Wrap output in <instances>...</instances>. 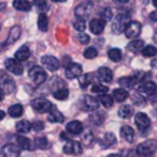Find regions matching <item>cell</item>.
<instances>
[{"instance_id":"obj_1","label":"cell","mask_w":157,"mask_h":157,"mask_svg":"<svg viewBox=\"0 0 157 157\" xmlns=\"http://www.w3.org/2000/svg\"><path fill=\"white\" fill-rule=\"evenodd\" d=\"M0 87L3 88V91L6 94H14L15 92V81L13 80V77L7 73L6 71H0Z\"/></svg>"},{"instance_id":"obj_2","label":"cell","mask_w":157,"mask_h":157,"mask_svg":"<svg viewBox=\"0 0 157 157\" xmlns=\"http://www.w3.org/2000/svg\"><path fill=\"white\" fill-rule=\"evenodd\" d=\"M131 21V17L130 14L127 13H120L114 17V21H113V25H112V29H113L114 33H121L124 32L125 26L127 24Z\"/></svg>"},{"instance_id":"obj_3","label":"cell","mask_w":157,"mask_h":157,"mask_svg":"<svg viewBox=\"0 0 157 157\" xmlns=\"http://www.w3.org/2000/svg\"><path fill=\"white\" fill-rule=\"evenodd\" d=\"M4 66H6V69H7V72H10V73L15 75V76H21V75L24 73V66H22L21 61L17 59L15 57L6 59Z\"/></svg>"},{"instance_id":"obj_4","label":"cell","mask_w":157,"mask_h":157,"mask_svg":"<svg viewBox=\"0 0 157 157\" xmlns=\"http://www.w3.org/2000/svg\"><path fill=\"white\" fill-rule=\"evenodd\" d=\"M98 106H99V99L94 98L92 95H84L80 99V108L84 112H92L97 110Z\"/></svg>"},{"instance_id":"obj_5","label":"cell","mask_w":157,"mask_h":157,"mask_svg":"<svg viewBox=\"0 0 157 157\" xmlns=\"http://www.w3.org/2000/svg\"><path fill=\"white\" fill-rule=\"evenodd\" d=\"M30 105H32L33 110L39 112V113H47V112H50L54 108V105L50 101L44 99V98H36V99H33L30 102Z\"/></svg>"},{"instance_id":"obj_6","label":"cell","mask_w":157,"mask_h":157,"mask_svg":"<svg viewBox=\"0 0 157 157\" xmlns=\"http://www.w3.org/2000/svg\"><path fill=\"white\" fill-rule=\"evenodd\" d=\"M29 77L32 78V81L36 84V86H39V84H43L44 81L47 80V73L41 66L36 65V66H33V68H30Z\"/></svg>"},{"instance_id":"obj_7","label":"cell","mask_w":157,"mask_h":157,"mask_svg":"<svg viewBox=\"0 0 157 157\" xmlns=\"http://www.w3.org/2000/svg\"><path fill=\"white\" fill-rule=\"evenodd\" d=\"M135 124H136V128L139 130L141 134H146L147 130L150 128V119L147 117V114L145 113H136L135 114Z\"/></svg>"},{"instance_id":"obj_8","label":"cell","mask_w":157,"mask_h":157,"mask_svg":"<svg viewBox=\"0 0 157 157\" xmlns=\"http://www.w3.org/2000/svg\"><path fill=\"white\" fill-rule=\"evenodd\" d=\"M156 149H157V142L150 139V141H146L139 145L136 152H138L139 156H152L156 152Z\"/></svg>"},{"instance_id":"obj_9","label":"cell","mask_w":157,"mask_h":157,"mask_svg":"<svg viewBox=\"0 0 157 157\" xmlns=\"http://www.w3.org/2000/svg\"><path fill=\"white\" fill-rule=\"evenodd\" d=\"M142 30V26L138 21H130L124 29V35L128 39H136Z\"/></svg>"},{"instance_id":"obj_10","label":"cell","mask_w":157,"mask_h":157,"mask_svg":"<svg viewBox=\"0 0 157 157\" xmlns=\"http://www.w3.org/2000/svg\"><path fill=\"white\" fill-rule=\"evenodd\" d=\"M41 63H43L44 68L50 72H57L61 66L59 59L52 57V55H44V57H41Z\"/></svg>"},{"instance_id":"obj_11","label":"cell","mask_w":157,"mask_h":157,"mask_svg":"<svg viewBox=\"0 0 157 157\" xmlns=\"http://www.w3.org/2000/svg\"><path fill=\"white\" fill-rule=\"evenodd\" d=\"M94 11V4L91 2H83L81 4H78L75 10V14L78 17H83V18H87L90 17Z\"/></svg>"},{"instance_id":"obj_12","label":"cell","mask_w":157,"mask_h":157,"mask_svg":"<svg viewBox=\"0 0 157 157\" xmlns=\"http://www.w3.org/2000/svg\"><path fill=\"white\" fill-rule=\"evenodd\" d=\"M21 146L15 144H6L4 146L2 147L0 153H2L4 157H17L21 155Z\"/></svg>"},{"instance_id":"obj_13","label":"cell","mask_w":157,"mask_h":157,"mask_svg":"<svg viewBox=\"0 0 157 157\" xmlns=\"http://www.w3.org/2000/svg\"><path fill=\"white\" fill-rule=\"evenodd\" d=\"M81 73H83V66L80 63H69L68 66L65 68V75L68 78H76V77H80Z\"/></svg>"},{"instance_id":"obj_14","label":"cell","mask_w":157,"mask_h":157,"mask_svg":"<svg viewBox=\"0 0 157 157\" xmlns=\"http://www.w3.org/2000/svg\"><path fill=\"white\" fill-rule=\"evenodd\" d=\"M157 90V86L153 81H149V80H146V81H144V83H141L139 84V87H138V90L136 91H139L142 95H144L145 98H149L150 95L153 94Z\"/></svg>"},{"instance_id":"obj_15","label":"cell","mask_w":157,"mask_h":157,"mask_svg":"<svg viewBox=\"0 0 157 157\" xmlns=\"http://www.w3.org/2000/svg\"><path fill=\"white\" fill-rule=\"evenodd\" d=\"M63 153H66V155H81L83 153L81 144L76 141H68L63 146Z\"/></svg>"},{"instance_id":"obj_16","label":"cell","mask_w":157,"mask_h":157,"mask_svg":"<svg viewBox=\"0 0 157 157\" xmlns=\"http://www.w3.org/2000/svg\"><path fill=\"white\" fill-rule=\"evenodd\" d=\"M21 33H22L21 26H19V25H14V26L10 29V32H8L7 40H6L4 43L7 44V46H11V44H14L19 37H21Z\"/></svg>"},{"instance_id":"obj_17","label":"cell","mask_w":157,"mask_h":157,"mask_svg":"<svg viewBox=\"0 0 157 157\" xmlns=\"http://www.w3.org/2000/svg\"><path fill=\"white\" fill-rule=\"evenodd\" d=\"M142 73L139 75H134V76H127V77H121L119 80V84L121 87H124V88H131V87H135V84L141 83V78H139V76H141Z\"/></svg>"},{"instance_id":"obj_18","label":"cell","mask_w":157,"mask_h":157,"mask_svg":"<svg viewBox=\"0 0 157 157\" xmlns=\"http://www.w3.org/2000/svg\"><path fill=\"white\" fill-rule=\"evenodd\" d=\"M105 29V21L102 18H95L90 22V30L94 35H101Z\"/></svg>"},{"instance_id":"obj_19","label":"cell","mask_w":157,"mask_h":157,"mask_svg":"<svg viewBox=\"0 0 157 157\" xmlns=\"http://www.w3.org/2000/svg\"><path fill=\"white\" fill-rule=\"evenodd\" d=\"M97 75L102 83H112V80H113V72L106 66H102V68L98 69Z\"/></svg>"},{"instance_id":"obj_20","label":"cell","mask_w":157,"mask_h":157,"mask_svg":"<svg viewBox=\"0 0 157 157\" xmlns=\"http://www.w3.org/2000/svg\"><path fill=\"white\" fill-rule=\"evenodd\" d=\"M66 131L71 135H78V134L83 132V124L80 121H77V120H73V121L66 124Z\"/></svg>"},{"instance_id":"obj_21","label":"cell","mask_w":157,"mask_h":157,"mask_svg":"<svg viewBox=\"0 0 157 157\" xmlns=\"http://www.w3.org/2000/svg\"><path fill=\"white\" fill-rule=\"evenodd\" d=\"M90 121L92 123V124H95V125H102L103 124V121H105V119H106V114L103 113V112H99L97 109V110H92V113L90 114Z\"/></svg>"},{"instance_id":"obj_22","label":"cell","mask_w":157,"mask_h":157,"mask_svg":"<svg viewBox=\"0 0 157 157\" xmlns=\"http://www.w3.org/2000/svg\"><path fill=\"white\" fill-rule=\"evenodd\" d=\"M120 135L124 141L127 142H134V138H135V131L130 127V125H123L120 128Z\"/></svg>"},{"instance_id":"obj_23","label":"cell","mask_w":157,"mask_h":157,"mask_svg":"<svg viewBox=\"0 0 157 157\" xmlns=\"http://www.w3.org/2000/svg\"><path fill=\"white\" fill-rule=\"evenodd\" d=\"M63 120H65L63 114L54 106L48 113V121H51V123H63Z\"/></svg>"},{"instance_id":"obj_24","label":"cell","mask_w":157,"mask_h":157,"mask_svg":"<svg viewBox=\"0 0 157 157\" xmlns=\"http://www.w3.org/2000/svg\"><path fill=\"white\" fill-rule=\"evenodd\" d=\"M14 57L17 58V59H19L22 62V61H26L30 58V50L28 46H22L19 50H17L15 54H14Z\"/></svg>"},{"instance_id":"obj_25","label":"cell","mask_w":157,"mask_h":157,"mask_svg":"<svg viewBox=\"0 0 157 157\" xmlns=\"http://www.w3.org/2000/svg\"><path fill=\"white\" fill-rule=\"evenodd\" d=\"M116 142H117V139H116V136H114V134L106 132L105 135H103L101 144H102V147H110V146H113V145H116Z\"/></svg>"},{"instance_id":"obj_26","label":"cell","mask_w":157,"mask_h":157,"mask_svg":"<svg viewBox=\"0 0 157 157\" xmlns=\"http://www.w3.org/2000/svg\"><path fill=\"white\" fill-rule=\"evenodd\" d=\"M13 6L18 11H29L32 8V3H29L28 0H14Z\"/></svg>"},{"instance_id":"obj_27","label":"cell","mask_w":157,"mask_h":157,"mask_svg":"<svg viewBox=\"0 0 157 157\" xmlns=\"http://www.w3.org/2000/svg\"><path fill=\"white\" fill-rule=\"evenodd\" d=\"M17 144L21 146L22 150H32L33 149L30 139H28L26 136H24V135H17Z\"/></svg>"},{"instance_id":"obj_28","label":"cell","mask_w":157,"mask_h":157,"mask_svg":"<svg viewBox=\"0 0 157 157\" xmlns=\"http://www.w3.org/2000/svg\"><path fill=\"white\" fill-rule=\"evenodd\" d=\"M99 103L101 105H103L105 108H112L113 106V102H114V99H113V95H109L108 92H103V94H99Z\"/></svg>"},{"instance_id":"obj_29","label":"cell","mask_w":157,"mask_h":157,"mask_svg":"<svg viewBox=\"0 0 157 157\" xmlns=\"http://www.w3.org/2000/svg\"><path fill=\"white\" fill-rule=\"evenodd\" d=\"M134 114V108L131 105H121L119 109V116L121 119H130Z\"/></svg>"},{"instance_id":"obj_30","label":"cell","mask_w":157,"mask_h":157,"mask_svg":"<svg viewBox=\"0 0 157 157\" xmlns=\"http://www.w3.org/2000/svg\"><path fill=\"white\" fill-rule=\"evenodd\" d=\"M127 98H128V92L125 91V88H117L113 91L114 102H124Z\"/></svg>"},{"instance_id":"obj_31","label":"cell","mask_w":157,"mask_h":157,"mask_svg":"<svg viewBox=\"0 0 157 157\" xmlns=\"http://www.w3.org/2000/svg\"><path fill=\"white\" fill-rule=\"evenodd\" d=\"M15 128H17V131H18V132L26 134V132H29V131L32 130V123H29L28 120H21V121L17 123Z\"/></svg>"},{"instance_id":"obj_32","label":"cell","mask_w":157,"mask_h":157,"mask_svg":"<svg viewBox=\"0 0 157 157\" xmlns=\"http://www.w3.org/2000/svg\"><path fill=\"white\" fill-rule=\"evenodd\" d=\"M128 50L132 52H139L142 51V48L145 47V43L142 40H139V39H134L132 41H130V44H128Z\"/></svg>"},{"instance_id":"obj_33","label":"cell","mask_w":157,"mask_h":157,"mask_svg":"<svg viewBox=\"0 0 157 157\" xmlns=\"http://www.w3.org/2000/svg\"><path fill=\"white\" fill-rule=\"evenodd\" d=\"M22 113H24V106L19 105V103H15V105H11L8 108V114L11 117H21Z\"/></svg>"},{"instance_id":"obj_34","label":"cell","mask_w":157,"mask_h":157,"mask_svg":"<svg viewBox=\"0 0 157 157\" xmlns=\"http://www.w3.org/2000/svg\"><path fill=\"white\" fill-rule=\"evenodd\" d=\"M37 26L41 32H46V30L48 29V18H47V15L44 13H40V15H39Z\"/></svg>"},{"instance_id":"obj_35","label":"cell","mask_w":157,"mask_h":157,"mask_svg":"<svg viewBox=\"0 0 157 157\" xmlns=\"http://www.w3.org/2000/svg\"><path fill=\"white\" fill-rule=\"evenodd\" d=\"M87 24H86V18H83V17H78L76 15V18H75L73 21V28L78 32H83L84 29H86Z\"/></svg>"},{"instance_id":"obj_36","label":"cell","mask_w":157,"mask_h":157,"mask_svg":"<svg viewBox=\"0 0 157 157\" xmlns=\"http://www.w3.org/2000/svg\"><path fill=\"white\" fill-rule=\"evenodd\" d=\"M52 95H54V98H57L58 101H65L66 98L69 97V91H68L66 87H63V88H59V90L52 91Z\"/></svg>"},{"instance_id":"obj_37","label":"cell","mask_w":157,"mask_h":157,"mask_svg":"<svg viewBox=\"0 0 157 157\" xmlns=\"http://www.w3.org/2000/svg\"><path fill=\"white\" fill-rule=\"evenodd\" d=\"M94 139H95V136H94V132H92L91 130H87V131H84V135H83V144L86 145V146H91L92 144H94Z\"/></svg>"},{"instance_id":"obj_38","label":"cell","mask_w":157,"mask_h":157,"mask_svg":"<svg viewBox=\"0 0 157 157\" xmlns=\"http://www.w3.org/2000/svg\"><path fill=\"white\" fill-rule=\"evenodd\" d=\"M142 55L144 57H147V58H153L157 55V48L153 46H145L142 48Z\"/></svg>"},{"instance_id":"obj_39","label":"cell","mask_w":157,"mask_h":157,"mask_svg":"<svg viewBox=\"0 0 157 157\" xmlns=\"http://www.w3.org/2000/svg\"><path fill=\"white\" fill-rule=\"evenodd\" d=\"M35 146H37V149H47L50 146L48 139L46 136H37L35 139Z\"/></svg>"},{"instance_id":"obj_40","label":"cell","mask_w":157,"mask_h":157,"mask_svg":"<svg viewBox=\"0 0 157 157\" xmlns=\"http://www.w3.org/2000/svg\"><path fill=\"white\" fill-rule=\"evenodd\" d=\"M108 57L110 58L113 62H119L121 59V51L119 48H110L108 51Z\"/></svg>"},{"instance_id":"obj_41","label":"cell","mask_w":157,"mask_h":157,"mask_svg":"<svg viewBox=\"0 0 157 157\" xmlns=\"http://www.w3.org/2000/svg\"><path fill=\"white\" fill-rule=\"evenodd\" d=\"M83 55H84V58H87V59H94V58L98 55V50L95 48V47H87V48L84 50Z\"/></svg>"},{"instance_id":"obj_42","label":"cell","mask_w":157,"mask_h":157,"mask_svg":"<svg viewBox=\"0 0 157 157\" xmlns=\"http://www.w3.org/2000/svg\"><path fill=\"white\" fill-rule=\"evenodd\" d=\"M63 87H66V84H65V81H63L62 78H59V77H54V78H52V81H51L52 91L59 90V88H63Z\"/></svg>"},{"instance_id":"obj_43","label":"cell","mask_w":157,"mask_h":157,"mask_svg":"<svg viewBox=\"0 0 157 157\" xmlns=\"http://www.w3.org/2000/svg\"><path fill=\"white\" fill-rule=\"evenodd\" d=\"M99 17H101V18H102L105 22H108V21H110V19L113 18V13H112L110 8H103V10L101 11Z\"/></svg>"},{"instance_id":"obj_44","label":"cell","mask_w":157,"mask_h":157,"mask_svg":"<svg viewBox=\"0 0 157 157\" xmlns=\"http://www.w3.org/2000/svg\"><path fill=\"white\" fill-rule=\"evenodd\" d=\"M91 78H92V75H90V73L88 75H83V76L80 77V80H78L81 88H86V87L91 83Z\"/></svg>"},{"instance_id":"obj_45","label":"cell","mask_w":157,"mask_h":157,"mask_svg":"<svg viewBox=\"0 0 157 157\" xmlns=\"http://www.w3.org/2000/svg\"><path fill=\"white\" fill-rule=\"evenodd\" d=\"M132 99H134V102H135V105H144L146 98H145L139 91H135V94L132 95Z\"/></svg>"},{"instance_id":"obj_46","label":"cell","mask_w":157,"mask_h":157,"mask_svg":"<svg viewBox=\"0 0 157 157\" xmlns=\"http://www.w3.org/2000/svg\"><path fill=\"white\" fill-rule=\"evenodd\" d=\"M108 87L103 86V84H94L92 86V92H95V94H103V92H108Z\"/></svg>"},{"instance_id":"obj_47","label":"cell","mask_w":157,"mask_h":157,"mask_svg":"<svg viewBox=\"0 0 157 157\" xmlns=\"http://www.w3.org/2000/svg\"><path fill=\"white\" fill-rule=\"evenodd\" d=\"M33 4H35L40 11H43L47 8V0H33Z\"/></svg>"},{"instance_id":"obj_48","label":"cell","mask_w":157,"mask_h":157,"mask_svg":"<svg viewBox=\"0 0 157 157\" xmlns=\"http://www.w3.org/2000/svg\"><path fill=\"white\" fill-rule=\"evenodd\" d=\"M77 40L80 41L81 44H88L90 43V36L86 35V33H80V35H77Z\"/></svg>"},{"instance_id":"obj_49","label":"cell","mask_w":157,"mask_h":157,"mask_svg":"<svg viewBox=\"0 0 157 157\" xmlns=\"http://www.w3.org/2000/svg\"><path fill=\"white\" fill-rule=\"evenodd\" d=\"M32 128L35 131H41L44 128V124L43 121H40V120H35V121L32 123Z\"/></svg>"},{"instance_id":"obj_50","label":"cell","mask_w":157,"mask_h":157,"mask_svg":"<svg viewBox=\"0 0 157 157\" xmlns=\"http://www.w3.org/2000/svg\"><path fill=\"white\" fill-rule=\"evenodd\" d=\"M69 63H72L71 57H69V55H65V57H63V59H62V62H61V65H62L63 68H66V66H68Z\"/></svg>"},{"instance_id":"obj_51","label":"cell","mask_w":157,"mask_h":157,"mask_svg":"<svg viewBox=\"0 0 157 157\" xmlns=\"http://www.w3.org/2000/svg\"><path fill=\"white\" fill-rule=\"evenodd\" d=\"M149 99H150V101H152V102H153V103H156V102H157V90H156V91H155V92H153V94H152V95H150V97H149Z\"/></svg>"},{"instance_id":"obj_52","label":"cell","mask_w":157,"mask_h":157,"mask_svg":"<svg viewBox=\"0 0 157 157\" xmlns=\"http://www.w3.org/2000/svg\"><path fill=\"white\" fill-rule=\"evenodd\" d=\"M149 18L152 19V21H157V10H156V11H153V13H150Z\"/></svg>"},{"instance_id":"obj_53","label":"cell","mask_w":157,"mask_h":157,"mask_svg":"<svg viewBox=\"0 0 157 157\" xmlns=\"http://www.w3.org/2000/svg\"><path fill=\"white\" fill-rule=\"evenodd\" d=\"M68 134L69 132H65V131H63V132H61V139H62V141H63V139H66V141H68V139H69Z\"/></svg>"},{"instance_id":"obj_54","label":"cell","mask_w":157,"mask_h":157,"mask_svg":"<svg viewBox=\"0 0 157 157\" xmlns=\"http://www.w3.org/2000/svg\"><path fill=\"white\" fill-rule=\"evenodd\" d=\"M4 95H6V92L3 91V88H2V87H0V102H2V101L4 99Z\"/></svg>"},{"instance_id":"obj_55","label":"cell","mask_w":157,"mask_h":157,"mask_svg":"<svg viewBox=\"0 0 157 157\" xmlns=\"http://www.w3.org/2000/svg\"><path fill=\"white\" fill-rule=\"evenodd\" d=\"M152 68H157V58H153V61H152Z\"/></svg>"},{"instance_id":"obj_56","label":"cell","mask_w":157,"mask_h":157,"mask_svg":"<svg viewBox=\"0 0 157 157\" xmlns=\"http://www.w3.org/2000/svg\"><path fill=\"white\" fill-rule=\"evenodd\" d=\"M6 47H7V44H6V43H0V51L6 50Z\"/></svg>"},{"instance_id":"obj_57","label":"cell","mask_w":157,"mask_h":157,"mask_svg":"<svg viewBox=\"0 0 157 157\" xmlns=\"http://www.w3.org/2000/svg\"><path fill=\"white\" fill-rule=\"evenodd\" d=\"M4 116H6V113L3 110H0V121H2L3 119H4Z\"/></svg>"},{"instance_id":"obj_58","label":"cell","mask_w":157,"mask_h":157,"mask_svg":"<svg viewBox=\"0 0 157 157\" xmlns=\"http://www.w3.org/2000/svg\"><path fill=\"white\" fill-rule=\"evenodd\" d=\"M117 3H121V4H124V3H128L130 0H116Z\"/></svg>"},{"instance_id":"obj_59","label":"cell","mask_w":157,"mask_h":157,"mask_svg":"<svg viewBox=\"0 0 157 157\" xmlns=\"http://www.w3.org/2000/svg\"><path fill=\"white\" fill-rule=\"evenodd\" d=\"M6 8V3H0V10H4Z\"/></svg>"},{"instance_id":"obj_60","label":"cell","mask_w":157,"mask_h":157,"mask_svg":"<svg viewBox=\"0 0 157 157\" xmlns=\"http://www.w3.org/2000/svg\"><path fill=\"white\" fill-rule=\"evenodd\" d=\"M54 3H62V2H65V0H52Z\"/></svg>"},{"instance_id":"obj_61","label":"cell","mask_w":157,"mask_h":157,"mask_svg":"<svg viewBox=\"0 0 157 157\" xmlns=\"http://www.w3.org/2000/svg\"><path fill=\"white\" fill-rule=\"evenodd\" d=\"M152 3H153V6H155V7H157V0H152Z\"/></svg>"},{"instance_id":"obj_62","label":"cell","mask_w":157,"mask_h":157,"mask_svg":"<svg viewBox=\"0 0 157 157\" xmlns=\"http://www.w3.org/2000/svg\"><path fill=\"white\" fill-rule=\"evenodd\" d=\"M155 41H156V43H157V30H156V32H155Z\"/></svg>"},{"instance_id":"obj_63","label":"cell","mask_w":157,"mask_h":157,"mask_svg":"<svg viewBox=\"0 0 157 157\" xmlns=\"http://www.w3.org/2000/svg\"><path fill=\"white\" fill-rule=\"evenodd\" d=\"M0 29H2V24H0Z\"/></svg>"}]
</instances>
